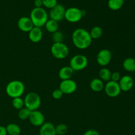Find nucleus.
I'll use <instances>...</instances> for the list:
<instances>
[{"label": "nucleus", "instance_id": "1", "mask_svg": "<svg viewBox=\"0 0 135 135\" xmlns=\"http://www.w3.org/2000/svg\"><path fill=\"white\" fill-rule=\"evenodd\" d=\"M74 46L79 50H86L90 46L92 39L88 30L82 28L75 29L72 34Z\"/></svg>", "mask_w": 135, "mask_h": 135}, {"label": "nucleus", "instance_id": "2", "mask_svg": "<svg viewBox=\"0 0 135 135\" xmlns=\"http://www.w3.org/2000/svg\"><path fill=\"white\" fill-rule=\"evenodd\" d=\"M30 18L34 26L41 28L48 21L49 15L44 8L34 7L30 12Z\"/></svg>", "mask_w": 135, "mask_h": 135}, {"label": "nucleus", "instance_id": "3", "mask_svg": "<svg viewBox=\"0 0 135 135\" xmlns=\"http://www.w3.org/2000/svg\"><path fill=\"white\" fill-rule=\"evenodd\" d=\"M25 90V86L22 82L18 80H12L7 85L5 91L9 97L12 98L21 97Z\"/></svg>", "mask_w": 135, "mask_h": 135}, {"label": "nucleus", "instance_id": "4", "mask_svg": "<svg viewBox=\"0 0 135 135\" xmlns=\"http://www.w3.org/2000/svg\"><path fill=\"white\" fill-rule=\"evenodd\" d=\"M25 107L30 111L38 110L41 105L40 96L36 92H29L24 99Z\"/></svg>", "mask_w": 135, "mask_h": 135}, {"label": "nucleus", "instance_id": "5", "mask_svg": "<svg viewBox=\"0 0 135 135\" xmlns=\"http://www.w3.org/2000/svg\"><path fill=\"white\" fill-rule=\"evenodd\" d=\"M51 53L56 59H63L67 57L69 54V49L63 42L54 43L51 47Z\"/></svg>", "mask_w": 135, "mask_h": 135}, {"label": "nucleus", "instance_id": "6", "mask_svg": "<svg viewBox=\"0 0 135 135\" xmlns=\"http://www.w3.org/2000/svg\"><path fill=\"white\" fill-rule=\"evenodd\" d=\"M88 58L84 55L78 54L71 59L69 66L74 71H79L84 69L88 66Z\"/></svg>", "mask_w": 135, "mask_h": 135}, {"label": "nucleus", "instance_id": "7", "mask_svg": "<svg viewBox=\"0 0 135 135\" xmlns=\"http://www.w3.org/2000/svg\"><path fill=\"white\" fill-rule=\"evenodd\" d=\"M83 11L77 7H69L66 9L65 13V19L71 23L79 22L83 18Z\"/></svg>", "mask_w": 135, "mask_h": 135}, {"label": "nucleus", "instance_id": "8", "mask_svg": "<svg viewBox=\"0 0 135 135\" xmlns=\"http://www.w3.org/2000/svg\"><path fill=\"white\" fill-rule=\"evenodd\" d=\"M66 9L61 4H57L54 7L50 9L49 13L50 19L54 20L56 22H59L63 21L65 18V13Z\"/></svg>", "mask_w": 135, "mask_h": 135}, {"label": "nucleus", "instance_id": "9", "mask_svg": "<svg viewBox=\"0 0 135 135\" xmlns=\"http://www.w3.org/2000/svg\"><path fill=\"white\" fill-rule=\"evenodd\" d=\"M104 90L107 96L110 98L117 97L121 92L119 83L112 80L107 82L104 86Z\"/></svg>", "mask_w": 135, "mask_h": 135}, {"label": "nucleus", "instance_id": "10", "mask_svg": "<svg viewBox=\"0 0 135 135\" xmlns=\"http://www.w3.org/2000/svg\"><path fill=\"white\" fill-rule=\"evenodd\" d=\"M112 59V54L108 49L100 50L96 56V61L99 65L105 67L110 63Z\"/></svg>", "mask_w": 135, "mask_h": 135}, {"label": "nucleus", "instance_id": "11", "mask_svg": "<svg viewBox=\"0 0 135 135\" xmlns=\"http://www.w3.org/2000/svg\"><path fill=\"white\" fill-rule=\"evenodd\" d=\"M59 89L63 94H71L74 93L77 89V84L72 79L61 80L59 84Z\"/></svg>", "mask_w": 135, "mask_h": 135}, {"label": "nucleus", "instance_id": "12", "mask_svg": "<svg viewBox=\"0 0 135 135\" xmlns=\"http://www.w3.org/2000/svg\"><path fill=\"white\" fill-rule=\"evenodd\" d=\"M28 120L33 126L40 127L45 123L44 115L39 110L32 111L29 116Z\"/></svg>", "mask_w": 135, "mask_h": 135}, {"label": "nucleus", "instance_id": "13", "mask_svg": "<svg viewBox=\"0 0 135 135\" xmlns=\"http://www.w3.org/2000/svg\"><path fill=\"white\" fill-rule=\"evenodd\" d=\"M17 26L18 29L24 32L28 33L34 27L30 17H22L18 20Z\"/></svg>", "mask_w": 135, "mask_h": 135}, {"label": "nucleus", "instance_id": "14", "mask_svg": "<svg viewBox=\"0 0 135 135\" xmlns=\"http://www.w3.org/2000/svg\"><path fill=\"white\" fill-rule=\"evenodd\" d=\"M121 91L128 92L132 89L134 84V80L133 78L129 75H125L120 79L118 82Z\"/></svg>", "mask_w": 135, "mask_h": 135}, {"label": "nucleus", "instance_id": "15", "mask_svg": "<svg viewBox=\"0 0 135 135\" xmlns=\"http://www.w3.org/2000/svg\"><path fill=\"white\" fill-rule=\"evenodd\" d=\"M43 37V32L41 28L34 26L28 32L29 40L33 43H38L40 42Z\"/></svg>", "mask_w": 135, "mask_h": 135}, {"label": "nucleus", "instance_id": "16", "mask_svg": "<svg viewBox=\"0 0 135 135\" xmlns=\"http://www.w3.org/2000/svg\"><path fill=\"white\" fill-rule=\"evenodd\" d=\"M40 135H57L55 126L50 122H45L40 128Z\"/></svg>", "mask_w": 135, "mask_h": 135}, {"label": "nucleus", "instance_id": "17", "mask_svg": "<svg viewBox=\"0 0 135 135\" xmlns=\"http://www.w3.org/2000/svg\"><path fill=\"white\" fill-rule=\"evenodd\" d=\"M74 73V71L70 66H65L61 67L59 71V77L61 80L71 79Z\"/></svg>", "mask_w": 135, "mask_h": 135}, {"label": "nucleus", "instance_id": "18", "mask_svg": "<svg viewBox=\"0 0 135 135\" xmlns=\"http://www.w3.org/2000/svg\"><path fill=\"white\" fill-rule=\"evenodd\" d=\"M104 82L99 78H95L90 81V87L94 92H100L104 89Z\"/></svg>", "mask_w": 135, "mask_h": 135}, {"label": "nucleus", "instance_id": "19", "mask_svg": "<svg viewBox=\"0 0 135 135\" xmlns=\"http://www.w3.org/2000/svg\"><path fill=\"white\" fill-rule=\"evenodd\" d=\"M123 67L128 72H134L135 71V59L132 57L126 58L123 63Z\"/></svg>", "mask_w": 135, "mask_h": 135}, {"label": "nucleus", "instance_id": "20", "mask_svg": "<svg viewBox=\"0 0 135 135\" xmlns=\"http://www.w3.org/2000/svg\"><path fill=\"white\" fill-rule=\"evenodd\" d=\"M6 131L9 135H20L21 133V129L17 124L9 123L7 125Z\"/></svg>", "mask_w": 135, "mask_h": 135}, {"label": "nucleus", "instance_id": "21", "mask_svg": "<svg viewBox=\"0 0 135 135\" xmlns=\"http://www.w3.org/2000/svg\"><path fill=\"white\" fill-rule=\"evenodd\" d=\"M46 30L50 33H54L55 32L57 31L59 29V25L56 21L51 19H48L44 25Z\"/></svg>", "mask_w": 135, "mask_h": 135}, {"label": "nucleus", "instance_id": "22", "mask_svg": "<svg viewBox=\"0 0 135 135\" xmlns=\"http://www.w3.org/2000/svg\"><path fill=\"white\" fill-rule=\"evenodd\" d=\"M124 5V0H108V7L112 11L119 10Z\"/></svg>", "mask_w": 135, "mask_h": 135}, {"label": "nucleus", "instance_id": "23", "mask_svg": "<svg viewBox=\"0 0 135 135\" xmlns=\"http://www.w3.org/2000/svg\"><path fill=\"white\" fill-rule=\"evenodd\" d=\"M112 72L108 68H102L99 71V77L103 82H108L111 80Z\"/></svg>", "mask_w": 135, "mask_h": 135}, {"label": "nucleus", "instance_id": "24", "mask_svg": "<svg viewBox=\"0 0 135 135\" xmlns=\"http://www.w3.org/2000/svg\"><path fill=\"white\" fill-rule=\"evenodd\" d=\"M90 35L92 39H99L101 38V36L103 34V30L100 26H94L92 29H91L90 32Z\"/></svg>", "mask_w": 135, "mask_h": 135}, {"label": "nucleus", "instance_id": "25", "mask_svg": "<svg viewBox=\"0 0 135 135\" xmlns=\"http://www.w3.org/2000/svg\"><path fill=\"white\" fill-rule=\"evenodd\" d=\"M30 113H31V111H30L28 109L24 107L23 108H22V109H21L18 111V117L20 119L22 120V121L28 119Z\"/></svg>", "mask_w": 135, "mask_h": 135}, {"label": "nucleus", "instance_id": "26", "mask_svg": "<svg viewBox=\"0 0 135 135\" xmlns=\"http://www.w3.org/2000/svg\"><path fill=\"white\" fill-rule=\"evenodd\" d=\"M12 105L14 108L16 109L20 110L21 109L25 107V102H24L23 99L21 98V97L15 98L13 99L12 101Z\"/></svg>", "mask_w": 135, "mask_h": 135}, {"label": "nucleus", "instance_id": "27", "mask_svg": "<svg viewBox=\"0 0 135 135\" xmlns=\"http://www.w3.org/2000/svg\"><path fill=\"white\" fill-rule=\"evenodd\" d=\"M55 132L57 135H65L68 132V127L64 123L58 124L55 126Z\"/></svg>", "mask_w": 135, "mask_h": 135}, {"label": "nucleus", "instance_id": "28", "mask_svg": "<svg viewBox=\"0 0 135 135\" xmlns=\"http://www.w3.org/2000/svg\"><path fill=\"white\" fill-rule=\"evenodd\" d=\"M52 40L54 43L63 42L64 40V34L63 32L59 31V30L55 32L52 34Z\"/></svg>", "mask_w": 135, "mask_h": 135}, {"label": "nucleus", "instance_id": "29", "mask_svg": "<svg viewBox=\"0 0 135 135\" xmlns=\"http://www.w3.org/2000/svg\"><path fill=\"white\" fill-rule=\"evenodd\" d=\"M43 6L47 9H52L57 4V0H42Z\"/></svg>", "mask_w": 135, "mask_h": 135}, {"label": "nucleus", "instance_id": "30", "mask_svg": "<svg viewBox=\"0 0 135 135\" xmlns=\"http://www.w3.org/2000/svg\"><path fill=\"white\" fill-rule=\"evenodd\" d=\"M63 95V92L61 91V90L59 89V88L54 90L52 92V97L53 98H54L55 100H59V99L61 98Z\"/></svg>", "mask_w": 135, "mask_h": 135}, {"label": "nucleus", "instance_id": "31", "mask_svg": "<svg viewBox=\"0 0 135 135\" xmlns=\"http://www.w3.org/2000/svg\"><path fill=\"white\" fill-rule=\"evenodd\" d=\"M121 75L119 72H113L112 73V76H111V80L114 82H117L118 83L120 79H121Z\"/></svg>", "mask_w": 135, "mask_h": 135}, {"label": "nucleus", "instance_id": "32", "mask_svg": "<svg viewBox=\"0 0 135 135\" xmlns=\"http://www.w3.org/2000/svg\"><path fill=\"white\" fill-rule=\"evenodd\" d=\"M83 135H100V133L95 129H89L87 130Z\"/></svg>", "mask_w": 135, "mask_h": 135}, {"label": "nucleus", "instance_id": "33", "mask_svg": "<svg viewBox=\"0 0 135 135\" xmlns=\"http://www.w3.org/2000/svg\"><path fill=\"white\" fill-rule=\"evenodd\" d=\"M34 5L36 8H40L42 7V6H43L42 0H34Z\"/></svg>", "mask_w": 135, "mask_h": 135}, {"label": "nucleus", "instance_id": "34", "mask_svg": "<svg viewBox=\"0 0 135 135\" xmlns=\"http://www.w3.org/2000/svg\"><path fill=\"white\" fill-rule=\"evenodd\" d=\"M0 135H7L5 127L0 125Z\"/></svg>", "mask_w": 135, "mask_h": 135}]
</instances>
